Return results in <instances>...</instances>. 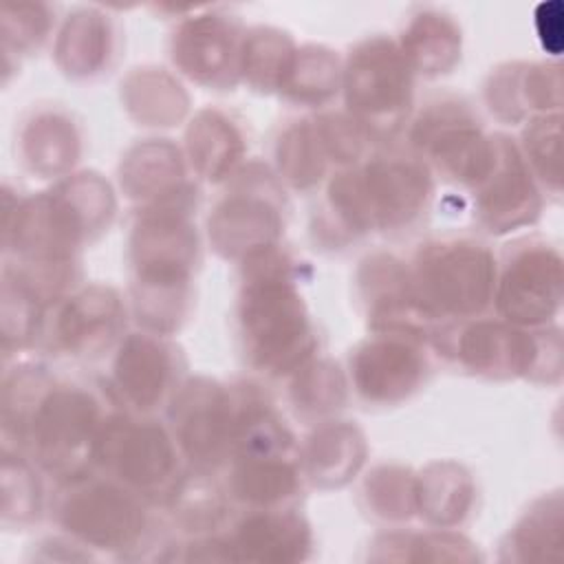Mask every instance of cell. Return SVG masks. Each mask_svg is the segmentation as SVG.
Masks as SVG:
<instances>
[{
	"instance_id": "obj_10",
	"label": "cell",
	"mask_w": 564,
	"mask_h": 564,
	"mask_svg": "<svg viewBox=\"0 0 564 564\" xmlns=\"http://www.w3.org/2000/svg\"><path fill=\"white\" fill-rule=\"evenodd\" d=\"M240 494L251 500H278L293 489V471L286 465H258L238 471Z\"/></svg>"
},
{
	"instance_id": "obj_9",
	"label": "cell",
	"mask_w": 564,
	"mask_h": 564,
	"mask_svg": "<svg viewBox=\"0 0 564 564\" xmlns=\"http://www.w3.org/2000/svg\"><path fill=\"white\" fill-rule=\"evenodd\" d=\"M167 359L150 339H130L117 364L119 383L134 397L137 403L150 405L163 390Z\"/></svg>"
},
{
	"instance_id": "obj_3",
	"label": "cell",
	"mask_w": 564,
	"mask_h": 564,
	"mask_svg": "<svg viewBox=\"0 0 564 564\" xmlns=\"http://www.w3.org/2000/svg\"><path fill=\"white\" fill-rule=\"evenodd\" d=\"M247 335L253 339L256 355L264 364H278L282 355L295 359V350H302L306 335L304 315L300 313L297 297L280 284H262L247 295L245 306Z\"/></svg>"
},
{
	"instance_id": "obj_8",
	"label": "cell",
	"mask_w": 564,
	"mask_h": 564,
	"mask_svg": "<svg viewBox=\"0 0 564 564\" xmlns=\"http://www.w3.org/2000/svg\"><path fill=\"white\" fill-rule=\"evenodd\" d=\"M306 529L295 518H249L238 533L242 557L253 560H295L306 544Z\"/></svg>"
},
{
	"instance_id": "obj_5",
	"label": "cell",
	"mask_w": 564,
	"mask_h": 564,
	"mask_svg": "<svg viewBox=\"0 0 564 564\" xmlns=\"http://www.w3.org/2000/svg\"><path fill=\"white\" fill-rule=\"evenodd\" d=\"M397 51H364L348 75V101L361 112L379 115L386 108H401L408 95V75L403 73ZM350 106V108H352Z\"/></svg>"
},
{
	"instance_id": "obj_4",
	"label": "cell",
	"mask_w": 564,
	"mask_h": 564,
	"mask_svg": "<svg viewBox=\"0 0 564 564\" xmlns=\"http://www.w3.org/2000/svg\"><path fill=\"white\" fill-rule=\"evenodd\" d=\"M77 494L62 505L59 513L68 531L84 540L117 549L143 524L139 509L117 489L93 487Z\"/></svg>"
},
{
	"instance_id": "obj_1",
	"label": "cell",
	"mask_w": 564,
	"mask_h": 564,
	"mask_svg": "<svg viewBox=\"0 0 564 564\" xmlns=\"http://www.w3.org/2000/svg\"><path fill=\"white\" fill-rule=\"evenodd\" d=\"M491 260L474 245L432 249L419 264V289L427 306L445 311H474L487 302Z\"/></svg>"
},
{
	"instance_id": "obj_2",
	"label": "cell",
	"mask_w": 564,
	"mask_h": 564,
	"mask_svg": "<svg viewBox=\"0 0 564 564\" xmlns=\"http://www.w3.org/2000/svg\"><path fill=\"white\" fill-rule=\"evenodd\" d=\"M95 408L90 397L77 390H53L37 401L29 421V441L37 460L46 467H64L77 458L93 436Z\"/></svg>"
},
{
	"instance_id": "obj_6",
	"label": "cell",
	"mask_w": 564,
	"mask_h": 564,
	"mask_svg": "<svg viewBox=\"0 0 564 564\" xmlns=\"http://www.w3.org/2000/svg\"><path fill=\"white\" fill-rule=\"evenodd\" d=\"M357 386L368 399H392L405 394L421 375V361L408 346L388 341L370 344L355 361Z\"/></svg>"
},
{
	"instance_id": "obj_7",
	"label": "cell",
	"mask_w": 564,
	"mask_h": 564,
	"mask_svg": "<svg viewBox=\"0 0 564 564\" xmlns=\"http://www.w3.org/2000/svg\"><path fill=\"white\" fill-rule=\"evenodd\" d=\"M104 441L106 447H112L119 471L141 487L163 480L174 465L170 443L156 427H123L121 432L110 430L106 432Z\"/></svg>"
}]
</instances>
